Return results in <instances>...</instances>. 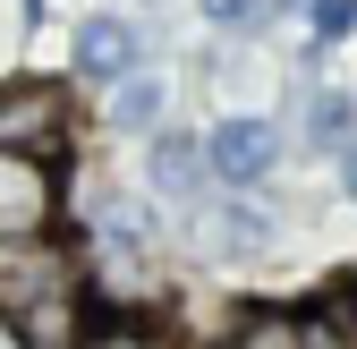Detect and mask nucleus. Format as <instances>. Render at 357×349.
Segmentation results:
<instances>
[{
	"mask_svg": "<svg viewBox=\"0 0 357 349\" xmlns=\"http://www.w3.org/2000/svg\"><path fill=\"white\" fill-rule=\"evenodd\" d=\"M0 324H9L26 349H85L94 324H102L94 255H85L68 230L9 239L0 247Z\"/></svg>",
	"mask_w": 357,
	"mask_h": 349,
	"instance_id": "f257e3e1",
	"label": "nucleus"
},
{
	"mask_svg": "<svg viewBox=\"0 0 357 349\" xmlns=\"http://www.w3.org/2000/svg\"><path fill=\"white\" fill-rule=\"evenodd\" d=\"M77 103L60 77H0V154H68Z\"/></svg>",
	"mask_w": 357,
	"mask_h": 349,
	"instance_id": "f03ea898",
	"label": "nucleus"
},
{
	"mask_svg": "<svg viewBox=\"0 0 357 349\" xmlns=\"http://www.w3.org/2000/svg\"><path fill=\"white\" fill-rule=\"evenodd\" d=\"M60 230V162L52 154H0V247Z\"/></svg>",
	"mask_w": 357,
	"mask_h": 349,
	"instance_id": "7ed1b4c3",
	"label": "nucleus"
},
{
	"mask_svg": "<svg viewBox=\"0 0 357 349\" xmlns=\"http://www.w3.org/2000/svg\"><path fill=\"white\" fill-rule=\"evenodd\" d=\"M204 154H213V179L221 188H264L273 162H281V128L264 111H230V119L204 128Z\"/></svg>",
	"mask_w": 357,
	"mask_h": 349,
	"instance_id": "20e7f679",
	"label": "nucleus"
},
{
	"mask_svg": "<svg viewBox=\"0 0 357 349\" xmlns=\"http://www.w3.org/2000/svg\"><path fill=\"white\" fill-rule=\"evenodd\" d=\"M68 68H77L85 85H102V94H111V85H128V77L145 68V34L128 26L119 9H94V17L77 26V43H68Z\"/></svg>",
	"mask_w": 357,
	"mask_h": 349,
	"instance_id": "39448f33",
	"label": "nucleus"
},
{
	"mask_svg": "<svg viewBox=\"0 0 357 349\" xmlns=\"http://www.w3.org/2000/svg\"><path fill=\"white\" fill-rule=\"evenodd\" d=\"M145 179H153V196H162V205H178V213H196V196H204V188H221V179H213L204 137H188V128H153Z\"/></svg>",
	"mask_w": 357,
	"mask_h": 349,
	"instance_id": "423d86ee",
	"label": "nucleus"
},
{
	"mask_svg": "<svg viewBox=\"0 0 357 349\" xmlns=\"http://www.w3.org/2000/svg\"><path fill=\"white\" fill-rule=\"evenodd\" d=\"M298 137H306V154L340 162V154L357 145V94H349V85H306V103H298Z\"/></svg>",
	"mask_w": 357,
	"mask_h": 349,
	"instance_id": "0eeeda50",
	"label": "nucleus"
},
{
	"mask_svg": "<svg viewBox=\"0 0 357 349\" xmlns=\"http://www.w3.org/2000/svg\"><path fill=\"white\" fill-rule=\"evenodd\" d=\"M264 247H273V205H264L255 188H230L213 205V255L238 265V255H264Z\"/></svg>",
	"mask_w": 357,
	"mask_h": 349,
	"instance_id": "6e6552de",
	"label": "nucleus"
},
{
	"mask_svg": "<svg viewBox=\"0 0 357 349\" xmlns=\"http://www.w3.org/2000/svg\"><path fill=\"white\" fill-rule=\"evenodd\" d=\"M204 349H324L315 332H306V315H289V307H255V315H238L221 341H204Z\"/></svg>",
	"mask_w": 357,
	"mask_h": 349,
	"instance_id": "1a4fd4ad",
	"label": "nucleus"
},
{
	"mask_svg": "<svg viewBox=\"0 0 357 349\" xmlns=\"http://www.w3.org/2000/svg\"><path fill=\"white\" fill-rule=\"evenodd\" d=\"M162 103H170V85H162L153 68H137L128 85H111V94H102V119L119 128V137H153V128H162Z\"/></svg>",
	"mask_w": 357,
	"mask_h": 349,
	"instance_id": "9d476101",
	"label": "nucleus"
},
{
	"mask_svg": "<svg viewBox=\"0 0 357 349\" xmlns=\"http://www.w3.org/2000/svg\"><path fill=\"white\" fill-rule=\"evenodd\" d=\"M281 17V0H204V26L213 34H264Z\"/></svg>",
	"mask_w": 357,
	"mask_h": 349,
	"instance_id": "9b49d317",
	"label": "nucleus"
},
{
	"mask_svg": "<svg viewBox=\"0 0 357 349\" xmlns=\"http://www.w3.org/2000/svg\"><path fill=\"white\" fill-rule=\"evenodd\" d=\"M306 26H315V43H349V34H357V0H315Z\"/></svg>",
	"mask_w": 357,
	"mask_h": 349,
	"instance_id": "f8f14e48",
	"label": "nucleus"
},
{
	"mask_svg": "<svg viewBox=\"0 0 357 349\" xmlns=\"http://www.w3.org/2000/svg\"><path fill=\"white\" fill-rule=\"evenodd\" d=\"M340 188H349V205H357V145L340 154Z\"/></svg>",
	"mask_w": 357,
	"mask_h": 349,
	"instance_id": "ddd939ff",
	"label": "nucleus"
},
{
	"mask_svg": "<svg viewBox=\"0 0 357 349\" xmlns=\"http://www.w3.org/2000/svg\"><path fill=\"white\" fill-rule=\"evenodd\" d=\"M324 349H357V324H340V315H332V341H324Z\"/></svg>",
	"mask_w": 357,
	"mask_h": 349,
	"instance_id": "4468645a",
	"label": "nucleus"
},
{
	"mask_svg": "<svg viewBox=\"0 0 357 349\" xmlns=\"http://www.w3.org/2000/svg\"><path fill=\"white\" fill-rule=\"evenodd\" d=\"M332 315H340V324H357V281L340 290V307H332Z\"/></svg>",
	"mask_w": 357,
	"mask_h": 349,
	"instance_id": "2eb2a0df",
	"label": "nucleus"
},
{
	"mask_svg": "<svg viewBox=\"0 0 357 349\" xmlns=\"http://www.w3.org/2000/svg\"><path fill=\"white\" fill-rule=\"evenodd\" d=\"M26 26H43V0H26Z\"/></svg>",
	"mask_w": 357,
	"mask_h": 349,
	"instance_id": "dca6fc26",
	"label": "nucleus"
}]
</instances>
